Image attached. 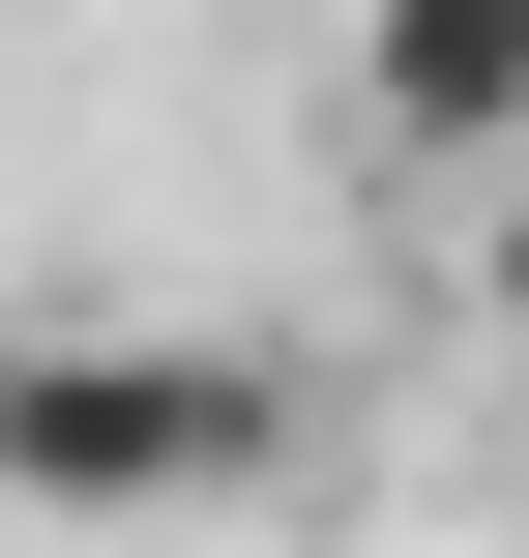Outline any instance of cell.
Masks as SVG:
<instances>
[{
	"mask_svg": "<svg viewBox=\"0 0 529 558\" xmlns=\"http://www.w3.org/2000/svg\"><path fill=\"white\" fill-rule=\"evenodd\" d=\"M0 500L29 530L294 500V353H236V324H0Z\"/></svg>",
	"mask_w": 529,
	"mask_h": 558,
	"instance_id": "cell-1",
	"label": "cell"
},
{
	"mask_svg": "<svg viewBox=\"0 0 529 558\" xmlns=\"http://www.w3.org/2000/svg\"><path fill=\"white\" fill-rule=\"evenodd\" d=\"M471 294H501V324H529V177H471Z\"/></svg>",
	"mask_w": 529,
	"mask_h": 558,
	"instance_id": "cell-3",
	"label": "cell"
},
{
	"mask_svg": "<svg viewBox=\"0 0 529 558\" xmlns=\"http://www.w3.org/2000/svg\"><path fill=\"white\" fill-rule=\"evenodd\" d=\"M353 118L412 177H529V0H353Z\"/></svg>",
	"mask_w": 529,
	"mask_h": 558,
	"instance_id": "cell-2",
	"label": "cell"
}]
</instances>
